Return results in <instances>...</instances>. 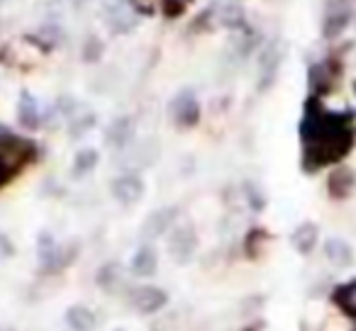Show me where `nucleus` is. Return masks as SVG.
<instances>
[{
	"instance_id": "obj_9",
	"label": "nucleus",
	"mask_w": 356,
	"mask_h": 331,
	"mask_svg": "<svg viewBox=\"0 0 356 331\" xmlns=\"http://www.w3.org/2000/svg\"><path fill=\"white\" fill-rule=\"evenodd\" d=\"M325 258L334 268H349L354 263V248L344 241V239H327L325 241Z\"/></svg>"
},
{
	"instance_id": "obj_16",
	"label": "nucleus",
	"mask_w": 356,
	"mask_h": 331,
	"mask_svg": "<svg viewBox=\"0 0 356 331\" xmlns=\"http://www.w3.org/2000/svg\"><path fill=\"white\" fill-rule=\"evenodd\" d=\"M66 324L71 331H93L95 329V314L83 305H74L66 309Z\"/></svg>"
},
{
	"instance_id": "obj_11",
	"label": "nucleus",
	"mask_w": 356,
	"mask_h": 331,
	"mask_svg": "<svg viewBox=\"0 0 356 331\" xmlns=\"http://www.w3.org/2000/svg\"><path fill=\"white\" fill-rule=\"evenodd\" d=\"M129 268H132V273L137 278H152L159 268V256H156V251H154V246H149V244L139 246Z\"/></svg>"
},
{
	"instance_id": "obj_5",
	"label": "nucleus",
	"mask_w": 356,
	"mask_h": 331,
	"mask_svg": "<svg viewBox=\"0 0 356 331\" xmlns=\"http://www.w3.org/2000/svg\"><path fill=\"white\" fill-rule=\"evenodd\" d=\"M129 302H132V307L139 314H156L159 309H163L168 305V292L156 285H142L137 290H132Z\"/></svg>"
},
{
	"instance_id": "obj_22",
	"label": "nucleus",
	"mask_w": 356,
	"mask_h": 331,
	"mask_svg": "<svg viewBox=\"0 0 356 331\" xmlns=\"http://www.w3.org/2000/svg\"><path fill=\"white\" fill-rule=\"evenodd\" d=\"M244 331H259L257 326H249V329H244Z\"/></svg>"
},
{
	"instance_id": "obj_19",
	"label": "nucleus",
	"mask_w": 356,
	"mask_h": 331,
	"mask_svg": "<svg viewBox=\"0 0 356 331\" xmlns=\"http://www.w3.org/2000/svg\"><path fill=\"white\" fill-rule=\"evenodd\" d=\"M17 142H20V137H15L6 124H0V151H3V148H13Z\"/></svg>"
},
{
	"instance_id": "obj_1",
	"label": "nucleus",
	"mask_w": 356,
	"mask_h": 331,
	"mask_svg": "<svg viewBox=\"0 0 356 331\" xmlns=\"http://www.w3.org/2000/svg\"><path fill=\"white\" fill-rule=\"evenodd\" d=\"M300 137L305 144L302 166L305 171H317L322 166L337 163L354 146V129L349 117L320 110V103H307V112L300 122Z\"/></svg>"
},
{
	"instance_id": "obj_15",
	"label": "nucleus",
	"mask_w": 356,
	"mask_h": 331,
	"mask_svg": "<svg viewBox=\"0 0 356 331\" xmlns=\"http://www.w3.org/2000/svg\"><path fill=\"white\" fill-rule=\"evenodd\" d=\"M132 137H134V122L129 117H120L108 127V137L105 139H108V144L113 148H124L132 142Z\"/></svg>"
},
{
	"instance_id": "obj_13",
	"label": "nucleus",
	"mask_w": 356,
	"mask_h": 331,
	"mask_svg": "<svg viewBox=\"0 0 356 331\" xmlns=\"http://www.w3.org/2000/svg\"><path fill=\"white\" fill-rule=\"evenodd\" d=\"M317 237H320V229H317V224L302 222L300 227H296L291 241H293V246L298 248V253H302V256H310V253L315 251V246H317Z\"/></svg>"
},
{
	"instance_id": "obj_18",
	"label": "nucleus",
	"mask_w": 356,
	"mask_h": 331,
	"mask_svg": "<svg viewBox=\"0 0 356 331\" xmlns=\"http://www.w3.org/2000/svg\"><path fill=\"white\" fill-rule=\"evenodd\" d=\"M266 241H268V234L264 232V229H252V232L247 234V239H244V253H247L249 258L261 256L264 244Z\"/></svg>"
},
{
	"instance_id": "obj_14",
	"label": "nucleus",
	"mask_w": 356,
	"mask_h": 331,
	"mask_svg": "<svg viewBox=\"0 0 356 331\" xmlns=\"http://www.w3.org/2000/svg\"><path fill=\"white\" fill-rule=\"evenodd\" d=\"M17 119H20L22 127L27 129H37L42 122V114H40V103L35 100L32 93H22L20 95V108H17Z\"/></svg>"
},
{
	"instance_id": "obj_6",
	"label": "nucleus",
	"mask_w": 356,
	"mask_h": 331,
	"mask_svg": "<svg viewBox=\"0 0 356 331\" xmlns=\"http://www.w3.org/2000/svg\"><path fill=\"white\" fill-rule=\"evenodd\" d=\"M110 193H113V198L118 200L120 205H124V207H132V205H137L139 200H142L144 183H142V178H139V176L124 173V176H120V178L113 180V185H110Z\"/></svg>"
},
{
	"instance_id": "obj_20",
	"label": "nucleus",
	"mask_w": 356,
	"mask_h": 331,
	"mask_svg": "<svg viewBox=\"0 0 356 331\" xmlns=\"http://www.w3.org/2000/svg\"><path fill=\"white\" fill-rule=\"evenodd\" d=\"M163 10H166L168 17H176L184 12V3L181 0H163Z\"/></svg>"
},
{
	"instance_id": "obj_3",
	"label": "nucleus",
	"mask_w": 356,
	"mask_h": 331,
	"mask_svg": "<svg viewBox=\"0 0 356 331\" xmlns=\"http://www.w3.org/2000/svg\"><path fill=\"white\" fill-rule=\"evenodd\" d=\"M76 248H66V246H56L49 237H40V266L44 268L47 273H59L64 268L71 266L76 256Z\"/></svg>"
},
{
	"instance_id": "obj_17",
	"label": "nucleus",
	"mask_w": 356,
	"mask_h": 331,
	"mask_svg": "<svg viewBox=\"0 0 356 331\" xmlns=\"http://www.w3.org/2000/svg\"><path fill=\"white\" fill-rule=\"evenodd\" d=\"M98 166V151L95 148H83V151L76 153L74 161V176H86Z\"/></svg>"
},
{
	"instance_id": "obj_24",
	"label": "nucleus",
	"mask_w": 356,
	"mask_h": 331,
	"mask_svg": "<svg viewBox=\"0 0 356 331\" xmlns=\"http://www.w3.org/2000/svg\"><path fill=\"white\" fill-rule=\"evenodd\" d=\"M354 331H356V329H354Z\"/></svg>"
},
{
	"instance_id": "obj_4",
	"label": "nucleus",
	"mask_w": 356,
	"mask_h": 331,
	"mask_svg": "<svg viewBox=\"0 0 356 331\" xmlns=\"http://www.w3.org/2000/svg\"><path fill=\"white\" fill-rule=\"evenodd\" d=\"M171 117L178 127H195L200 119V105L193 90H181L171 103Z\"/></svg>"
},
{
	"instance_id": "obj_2",
	"label": "nucleus",
	"mask_w": 356,
	"mask_h": 331,
	"mask_svg": "<svg viewBox=\"0 0 356 331\" xmlns=\"http://www.w3.org/2000/svg\"><path fill=\"white\" fill-rule=\"evenodd\" d=\"M195 248H198V234H195L193 224L191 222L178 224V227L173 229L171 239H168V251H171V258L176 263H181V266H186V263L193 258Z\"/></svg>"
},
{
	"instance_id": "obj_10",
	"label": "nucleus",
	"mask_w": 356,
	"mask_h": 331,
	"mask_svg": "<svg viewBox=\"0 0 356 331\" xmlns=\"http://www.w3.org/2000/svg\"><path fill=\"white\" fill-rule=\"evenodd\" d=\"M95 282H98V287H103L108 295H118V290L124 285L122 266H120V263H115V261L100 266L98 268V275H95Z\"/></svg>"
},
{
	"instance_id": "obj_7",
	"label": "nucleus",
	"mask_w": 356,
	"mask_h": 331,
	"mask_svg": "<svg viewBox=\"0 0 356 331\" xmlns=\"http://www.w3.org/2000/svg\"><path fill=\"white\" fill-rule=\"evenodd\" d=\"M354 185H356V173L351 169H346V166H337L332 171L330 180H327L330 198L334 200H346L351 195V190H354Z\"/></svg>"
},
{
	"instance_id": "obj_21",
	"label": "nucleus",
	"mask_w": 356,
	"mask_h": 331,
	"mask_svg": "<svg viewBox=\"0 0 356 331\" xmlns=\"http://www.w3.org/2000/svg\"><path fill=\"white\" fill-rule=\"evenodd\" d=\"M0 331H13L10 326H0Z\"/></svg>"
},
{
	"instance_id": "obj_12",
	"label": "nucleus",
	"mask_w": 356,
	"mask_h": 331,
	"mask_svg": "<svg viewBox=\"0 0 356 331\" xmlns=\"http://www.w3.org/2000/svg\"><path fill=\"white\" fill-rule=\"evenodd\" d=\"M332 302L339 307L341 314L356 319V278L349 282H341L332 290Z\"/></svg>"
},
{
	"instance_id": "obj_23",
	"label": "nucleus",
	"mask_w": 356,
	"mask_h": 331,
	"mask_svg": "<svg viewBox=\"0 0 356 331\" xmlns=\"http://www.w3.org/2000/svg\"><path fill=\"white\" fill-rule=\"evenodd\" d=\"M115 331H124V329H115Z\"/></svg>"
},
{
	"instance_id": "obj_8",
	"label": "nucleus",
	"mask_w": 356,
	"mask_h": 331,
	"mask_svg": "<svg viewBox=\"0 0 356 331\" xmlns=\"http://www.w3.org/2000/svg\"><path fill=\"white\" fill-rule=\"evenodd\" d=\"M176 217H178L176 207H163V210H159V212H152L142 227L144 239H156V237H161V234H166L168 229L173 227Z\"/></svg>"
}]
</instances>
